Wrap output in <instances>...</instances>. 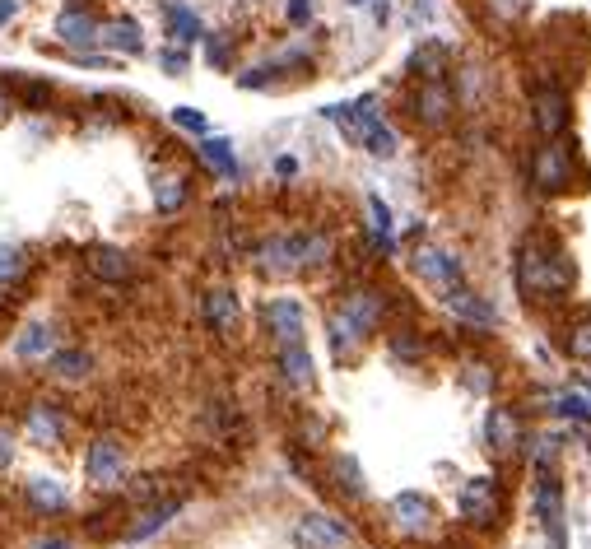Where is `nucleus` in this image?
<instances>
[{"label": "nucleus", "instance_id": "29", "mask_svg": "<svg viewBox=\"0 0 591 549\" xmlns=\"http://www.w3.org/2000/svg\"><path fill=\"white\" fill-rule=\"evenodd\" d=\"M154 205H159V215H177L187 205V177H159L154 182Z\"/></svg>", "mask_w": 591, "mask_h": 549}, {"label": "nucleus", "instance_id": "47", "mask_svg": "<svg viewBox=\"0 0 591 549\" xmlns=\"http://www.w3.org/2000/svg\"><path fill=\"white\" fill-rule=\"evenodd\" d=\"M5 112H10V103H5V94H0V117H5Z\"/></svg>", "mask_w": 591, "mask_h": 549}, {"label": "nucleus", "instance_id": "42", "mask_svg": "<svg viewBox=\"0 0 591 549\" xmlns=\"http://www.w3.org/2000/svg\"><path fill=\"white\" fill-rule=\"evenodd\" d=\"M210 66H229V47L210 38Z\"/></svg>", "mask_w": 591, "mask_h": 549}, {"label": "nucleus", "instance_id": "15", "mask_svg": "<svg viewBox=\"0 0 591 549\" xmlns=\"http://www.w3.org/2000/svg\"><path fill=\"white\" fill-rule=\"evenodd\" d=\"M447 66H452V52H447V42H438V38H424L415 52H410V75H415L419 84L447 80Z\"/></svg>", "mask_w": 591, "mask_h": 549}, {"label": "nucleus", "instance_id": "5", "mask_svg": "<svg viewBox=\"0 0 591 549\" xmlns=\"http://www.w3.org/2000/svg\"><path fill=\"white\" fill-rule=\"evenodd\" d=\"M294 545L298 549H345L350 545V526L326 517V512H308L294 526Z\"/></svg>", "mask_w": 591, "mask_h": 549}, {"label": "nucleus", "instance_id": "17", "mask_svg": "<svg viewBox=\"0 0 591 549\" xmlns=\"http://www.w3.org/2000/svg\"><path fill=\"white\" fill-rule=\"evenodd\" d=\"M447 294V308L457 312L461 322H475V326H494L498 322V312L494 303H484L475 289H466V284H452V289H443Z\"/></svg>", "mask_w": 591, "mask_h": 549}, {"label": "nucleus", "instance_id": "28", "mask_svg": "<svg viewBox=\"0 0 591 549\" xmlns=\"http://www.w3.org/2000/svg\"><path fill=\"white\" fill-rule=\"evenodd\" d=\"M56 349V335L47 322H33L24 326V335H19V359H42V354H52Z\"/></svg>", "mask_w": 591, "mask_h": 549}, {"label": "nucleus", "instance_id": "35", "mask_svg": "<svg viewBox=\"0 0 591 549\" xmlns=\"http://www.w3.org/2000/svg\"><path fill=\"white\" fill-rule=\"evenodd\" d=\"M173 121L182 126V131H191V135H205V131H210L205 112H196V108H173Z\"/></svg>", "mask_w": 591, "mask_h": 549}, {"label": "nucleus", "instance_id": "12", "mask_svg": "<svg viewBox=\"0 0 591 549\" xmlns=\"http://www.w3.org/2000/svg\"><path fill=\"white\" fill-rule=\"evenodd\" d=\"M452 112H457V94L447 89V80L419 84V94H415V117L424 121V126H447V121H452Z\"/></svg>", "mask_w": 591, "mask_h": 549}, {"label": "nucleus", "instance_id": "26", "mask_svg": "<svg viewBox=\"0 0 591 549\" xmlns=\"http://www.w3.org/2000/svg\"><path fill=\"white\" fill-rule=\"evenodd\" d=\"M24 280H28L24 252H19V247H5V252H0V303H14V294L24 289Z\"/></svg>", "mask_w": 591, "mask_h": 549}, {"label": "nucleus", "instance_id": "19", "mask_svg": "<svg viewBox=\"0 0 591 549\" xmlns=\"http://www.w3.org/2000/svg\"><path fill=\"white\" fill-rule=\"evenodd\" d=\"M89 275L103 284H126L135 275V266L121 247H94V252H89Z\"/></svg>", "mask_w": 591, "mask_h": 549}, {"label": "nucleus", "instance_id": "13", "mask_svg": "<svg viewBox=\"0 0 591 549\" xmlns=\"http://www.w3.org/2000/svg\"><path fill=\"white\" fill-rule=\"evenodd\" d=\"M536 508H540V522H545V531H550V545H554V549H568V540H564V508H559V480H554V466H550V470H540Z\"/></svg>", "mask_w": 591, "mask_h": 549}, {"label": "nucleus", "instance_id": "10", "mask_svg": "<svg viewBox=\"0 0 591 549\" xmlns=\"http://www.w3.org/2000/svg\"><path fill=\"white\" fill-rule=\"evenodd\" d=\"M261 317H266V331L280 345H303V308H298V298H270Z\"/></svg>", "mask_w": 591, "mask_h": 549}, {"label": "nucleus", "instance_id": "43", "mask_svg": "<svg viewBox=\"0 0 591 549\" xmlns=\"http://www.w3.org/2000/svg\"><path fill=\"white\" fill-rule=\"evenodd\" d=\"M33 549H75L66 536H42V540H33Z\"/></svg>", "mask_w": 591, "mask_h": 549}, {"label": "nucleus", "instance_id": "11", "mask_svg": "<svg viewBox=\"0 0 591 549\" xmlns=\"http://www.w3.org/2000/svg\"><path fill=\"white\" fill-rule=\"evenodd\" d=\"M24 429H28V438L38 442V447H56V442H66L70 419H66V410H61V405L42 401V405H28Z\"/></svg>", "mask_w": 591, "mask_h": 549}, {"label": "nucleus", "instance_id": "33", "mask_svg": "<svg viewBox=\"0 0 591 549\" xmlns=\"http://www.w3.org/2000/svg\"><path fill=\"white\" fill-rule=\"evenodd\" d=\"M568 354L573 359H582V363H591V317H578V322L568 326Z\"/></svg>", "mask_w": 591, "mask_h": 549}, {"label": "nucleus", "instance_id": "31", "mask_svg": "<svg viewBox=\"0 0 591 549\" xmlns=\"http://www.w3.org/2000/svg\"><path fill=\"white\" fill-rule=\"evenodd\" d=\"M201 159H205V168H210V173L238 177V159H233V145H229V140H205V145H201Z\"/></svg>", "mask_w": 591, "mask_h": 549}, {"label": "nucleus", "instance_id": "22", "mask_svg": "<svg viewBox=\"0 0 591 549\" xmlns=\"http://www.w3.org/2000/svg\"><path fill=\"white\" fill-rule=\"evenodd\" d=\"M177 512H182V503H177V498H163V503L145 508V512H140V517H135L131 526H126V540H131V545H140V540H149L154 531H163V526L173 522Z\"/></svg>", "mask_w": 591, "mask_h": 549}, {"label": "nucleus", "instance_id": "39", "mask_svg": "<svg viewBox=\"0 0 591 549\" xmlns=\"http://www.w3.org/2000/svg\"><path fill=\"white\" fill-rule=\"evenodd\" d=\"M159 66L168 70V75H182V70H187V52H173V47H168V52L159 56Z\"/></svg>", "mask_w": 591, "mask_h": 549}, {"label": "nucleus", "instance_id": "25", "mask_svg": "<svg viewBox=\"0 0 591 549\" xmlns=\"http://www.w3.org/2000/svg\"><path fill=\"white\" fill-rule=\"evenodd\" d=\"M47 373L61 377V382H84L94 373V354H84V349H52L47 354Z\"/></svg>", "mask_w": 591, "mask_h": 549}, {"label": "nucleus", "instance_id": "40", "mask_svg": "<svg viewBox=\"0 0 591 549\" xmlns=\"http://www.w3.org/2000/svg\"><path fill=\"white\" fill-rule=\"evenodd\" d=\"M24 103L28 108H42L47 103V84H24Z\"/></svg>", "mask_w": 591, "mask_h": 549}, {"label": "nucleus", "instance_id": "46", "mask_svg": "<svg viewBox=\"0 0 591 549\" xmlns=\"http://www.w3.org/2000/svg\"><path fill=\"white\" fill-rule=\"evenodd\" d=\"M275 168H280V177H294V173H298V163H294V159H280Z\"/></svg>", "mask_w": 591, "mask_h": 549}, {"label": "nucleus", "instance_id": "34", "mask_svg": "<svg viewBox=\"0 0 591 549\" xmlns=\"http://www.w3.org/2000/svg\"><path fill=\"white\" fill-rule=\"evenodd\" d=\"M368 215H373V242L382 252H391V210L377 196H368Z\"/></svg>", "mask_w": 591, "mask_h": 549}, {"label": "nucleus", "instance_id": "6", "mask_svg": "<svg viewBox=\"0 0 591 549\" xmlns=\"http://www.w3.org/2000/svg\"><path fill=\"white\" fill-rule=\"evenodd\" d=\"M531 177H536L540 191H568V177H573V154H568L564 140H550V145L536 154L531 163Z\"/></svg>", "mask_w": 591, "mask_h": 549}, {"label": "nucleus", "instance_id": "27", "mask_svg": "<svg viewBox=\"0 0 591 549\" xmlns=\"http://www.w3.org/2000/svg\"><path fill=\"white\" fill-rule=\"evenodd\" d=\"M336 252V242L326 238V233H298V270H317L331 261Z\"/></svg>", "mask_w": 591, "mask_h": 549}, {"label": "nucleus", "instance_id": "36", "mask_svg": "<svg viewBox=\"0 0 591 549\" xmlns=\"http://www.w3.org/2000/svg\"><path fill=\"white\" fill-rule=\"evenodd\" d=\"M391 349H396L401 359H419V354H424V340H415V331H396L391 335Z\"/></svg>", "mask_w": 591, "mask_h": 549}, {"label": "nucleus", "instance_id": "37", "mask_svg": "<svg viewBox=\"0 0 591 549\" xmlns=\"http://www.w3.org/2000/svg\"><path fill=\"white\" fill-rule=\"evenodd\" d=\"M559 415H568V419H591V401H582V396H559Z\"/></svg>", "mask_w": 591, "mask_h": 549}, {"label": "nucleus", "instance_id": "1", "mask_svg": "<svg viewBox=\"0 0 591 549\" xmlns=\"http://www.w3.org/2000/svg\"><path fill=\"white\" fill-rule=\"evenodd\" d=\"M522 289L526 294H568L573 289V261L554 242L531 238L522 247Z\"/></svg>", "mask_w": 591, "mask_h": 549}, {"label": "nucleus", "instance_id": "7", "mask_svg": "<svg viewBox=\"0 0 591 549\" xmlns=\"http://www.w3.org/2000/svg\"><path fill=\"white\" fill-rule=\"evenodd\" d=\"M98 10L89 5V0H70L66 10H61V19H56V33H61V42L66 47H89V42H98Z\"/></svg>", "mask_w": 591, "mask_h": 549}, {"label": "nucleus", "instance_id": "24", "mask_svg": "<svg viewBox=\"0 0 591 549\" xmlns=\"http://www.w3.org/2000/svg\"><path fill=\"white\" fill-rule=\"evenodd\" d=\"M24 498H28V508H38V512H66L70 508L66 484L47 480V475H33V480L24 484Z\"/></svg>", "mask_w": 591, "mask_h": 549}, {"label": "nucleus", "instance_id": "8", "mask_svg": "<svg viewBox=\"0 0 591 549\" xmlns=\"http://www.w3.org/2000/svg\"><path fill=\"white\" fill-rule=\"evenodd\" d=\"M461 517H466L471 526H494V517H498V480L475 475V480L461 489Z\"/></svg>", "mask_w": 591, "mask_h": 549}, {"label": "nucleus", "instance_id": "23", "mask_svg": "<svg viewBox=\"0 0 591 549\" xmlns=\"http://www.w3.org/2000/svg\"><path fill=\"white\" fill-rule=\"evenodd\" d=\"M280 373H284V382H289V387L308 391L312 382H317V368H312L308 345H280Z\"/></svg>", "mask_w": 591, "mask_h": 549}, {"label": "nucleus", "instance_id": "38", "mask_svg": "<svg viewBox=\"0 0 591 549\" xmlns=\"http://www.w3.org/2000/svg\"><path fill=\"white\" fill-rule=\"evenodd\" d=\"M289 24L308 28L312 24V0H289Z\"/></svg>", "mask_w": 591, "mask_h": 549}, {"label": "nucleus", "instance_id": "21", "mask_svg": "<svg viewBox=\"0 0 591 549\" xmlns=\"http://www.w3.org/2000/svg\"><path fill=\"white\" fill-rule=\"evenodd\" d=\"M256 261H261V270H270V275H294L298 270V233L294 238H266L256 247Z\"/></svg>", "mask_w": 591, "mask_h": 549}, {"label": "nucleus", "instance_id": "20", "mask_svg": "<svg viewBox=\"0 0 591 549\" xmlns=\"http://www.w3.org/2000/svg\"><path fill=\"white\" fill-rule=\"evenodd\" d=\"M238 294L233 289H210L205 294V322H210V331L215 335H233L238 331Z\"/></svg>", "mask_w": 591, "mask_h": 549}, {"label": "nucleus", "instance_id": "14", "mask_svg": "<svg viewBox=\"0 0 591 549\" xmlns=\"http://www.w3.org/2000/svg\"><path fill=\"white\" fill-rule=\"evenodd\" d=\"M391 522H396V531H405V536H429L433 531V503L419 494H396L391 498Z\"/></svg>", "mask_w": 591, "mask_h": 549}, {"label": "nucleus", "instance_id": "16", "mask_svg": "<svg viewBox=\"0 0 591 549\" xmlns=\"http://www.w3.org/2000/svg\"><path fill=\"white\" fill-rule=\"evenodd\" d=\"M98 42H103V47H112V52H121V56H140V52H145V33H140V24H135L131 14H121V19L98 24Z\"/></svg>", "mask_w": 591, "mask_h": 549}, {"label": "nucleus", "instance_id": "30", "mask_svg": "<svg viewBox=\"0 0 591 549\" xmlns=\"http://www.w3.org/2000/svg\"><path fill=\"white\" fill-rule=\"evenodd\" d=\"M331 470H336V484H340V494H345V498H363V494H368L363 470H359V456H350V452L336 456V466H331Z\"/></svg>", "mask_w": 591, "mask_h": 549}, {"label": "nucleus", "instance_id": "44", "mask_svg": "<svg viewBox=\"0 0 591 549\" xmlns=\"http://www.w3.org/2000/svg\"><path fill=\"white\" fill-rule=\"evenodd\" d=\"M14 14H19V0H0V28L10 24Z\"/></svg>", "mask_w": 591, "mask_h": 549}, {"label": "nucleus", "instance_id": "18", "mask_svg": "<svg viewBox=\"0 0 591 549\" xmlns=\"http://www.w3.org/2000/svg\"><path fill=\"white\" fill-rule=\"evenodd\" d=\"M517 447H522L517 415H512V410H503V405H494V410H489V452L508 461V456H517Z\"/></svg>", "mask_w": 591, "mask_h": 549}, {"label": "nucleus", "instance_id": "9", "mask_svg": "<svg viewBox=\"0 0 591 549\" xmlns=\"http://www.w3.org/2000/svg\"><path fill=\"white\" fill-rule=\"evenodd\" d=\"M410 266H415V275L419 280H429L433 289H452V284H461V261H452L443 247H429V242L415 247Z\"/></svg>", "mask_w": 591, "mask_h": 549}, {"label": "nucleus", "instance_id": "2", "mask_svg": "<svg viewBox=\"0 0 591 549\" xmlns=\"http://www.w3.org/2000/svg\"><path fill=\"white\" fill-rule=\"evenodd\" d=\"M336 317H345V322L368 340V335L382 326V317H387V294H382V289H350V294L340 298Z\"/></svg>", "mask_w": 591, "mask_h": 549}, {"label": "nucleus", "instance_id": "45", "mask_svg": "<svg viewBox=\"0 0 591 549\" xmlns=\"http://www.w3.org/2000/svg\"><path fill=\"white\" fill-rule=\"evenodd\" d=\"M494 5H498V14H508V19L522 14V0H494Z\"/></svg>", "mask_w": 591, "mask_h": 549}, {"label": "nucleus", "instance_id": "48", "mask_svg": "<svg viewBox=\"0 0 591 549\" xmlns=\"http://www.w3.org/2000/svg\"><path fill=\"white\" fill-rule=\"evenodd\" d=\"M350 5H368V0H350Z\"/></svg>", "mask_w": 591, "mask_h": 549}, {"label": "nucleus", "instance_id": "4", "mask_svg": "<svg viewBox=\"0 0 591 549\" xmlns=\"http://www.w3.org/2000/svg\"><path fill=\"white\" fill-rule=\"evenodd\" d=\"M84 475H89V484H94V489H112V484H121V475H126V452H121V442L117 438L89 442Z\"/></svg>", "mask_w": 591, "mask_h": 549}, {"label": "nucleus", "instance_id": "41", "mask_svg": "<svg viewBox=\"0 0 591 549\" xmlns=\"http://www.w3.org/2000/svg\"><path fill=\"white\" fill-rule=\"evenodd\" d=\"M10 461H14V442H10V433L0 429V470H10Z\"/></svg>", "mask_w": 591, "mask_h": 549}, {"label": "nucleus", "instance_id": "32", "mask_svg": "<svg viewBox=\"0 0 591 549\" xmlns=\"http://www.w3.org/2000/svg\"><path fill=\"white\" fill-rule=\"evenodd\" d=\"M168 28H173V38H177V42H201V38H205L201 19H196L187 5H168Z\"/></svg>", "mask_w": 591, "mask_h": 549}, {"label": "nucleus", "instance_id": "3", "mask_svg": "<svg viewBox=\"0 0 591 549\" xmlns=\"http://www.w3.org/2000/svg\"><path fill=\"white\" fill-rule=\"evenodd\" d=\"M568 94L559 89V84H540V89H531V121H536V131L545 135V140H559V135L568 131Z\"/></svg>", "mask_w": 591, "mask_h": 549}]
</instances>
